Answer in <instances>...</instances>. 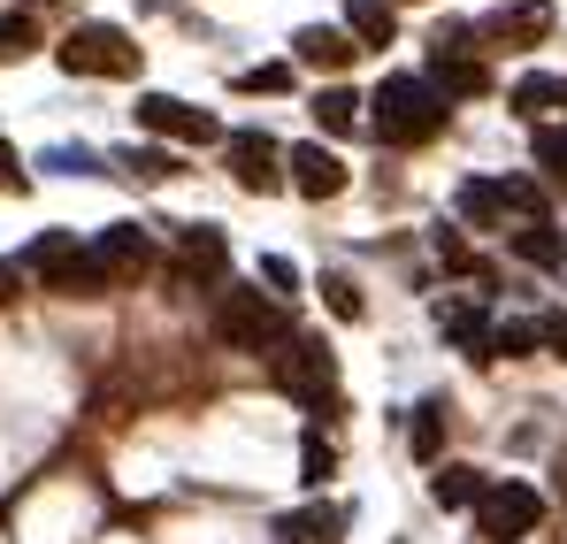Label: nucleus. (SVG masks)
Returning <instances> with one entry per match:
<instances>
[{"instance_id": "1", "label": "nucleus", "mask_w": 567, "mask_h": 544, "mask_svg": "<svg viewBox=\"0 0 567 544\" xmlns=\"http://www.w3.org/2000/svg\"><path fill=\"white\" fill-rule=\"evenodd\" d=\"M369 107H377L383 146H422V138L445 131V100H437V85H422V78H383V92Z\"/></svg>"}, {"instance_id": "2", "label": "nucleus", "mask_w": 567, "mask_h": 544, "mask_svg": "<svg viewBox=\"0 0 567 544\" xmlns=\"http://www.w3.org/2000/svg\"><path fill=\"white\" fill-rule=\"evenodd\" d=\"M23 269L39 276L47 291H70V299H100V291H107V276H100L93 246H78L70 230H47V238H31V246H23Z\"/></svg>"}, {"instance_id": "3", "label": "nucleus", "mask_w": 567, "mask_h": 544, "mask_svg": "<svg viewBox=\"0 0 567 544\" xmlns=\"http://www.w3.org/2000/svg\"><path fill=\"white\" fill-rule=\"evenodd\" d=\"M62 70H70V78H138V47H131V31H115V23H78V31L62 39Z\"/></svg>"}, {"instance_id": "4", "label": "nucleus", "mask_w": 567, "mask_h": 544, "mask_svg": "<svg viewBox=\"0 0 567 544\" xmlns=\"http://www.w3.org/2000/svg\"><path fill=\"white\" fill-rule=\"evenodd\" d=\"M468 23H437L430 31V70H437V100H475V92L491 85V70L468 54Z\"/></svg>"}, {"instance_id": "5", "label": "nucleus", "mask_w": 567, "mask_h": 544, "mask_svg": "<svg viewBox=\"0 0 567 544\" xmlns=\"http://www.w3.org/2000/svg\"><path fill=\"white\" fill-rule=\"evenodd\" d=\"M215 330H223V346L261 353V346H277V338H284V315H277V299H261V291H223Z\"/></svg>"}, {"instance_id": "6", "label": "nucleus", "mask_w": 567, "mask_h": 544, "mask_svg": "<svg viewBox=\"0 0 567 544\" xmlns=\"http://www.w3.org/2000/svg\"><path fill=\"white\" fill-rule=\"evenodd\" d=\"M475 522H483L491 544H522L537 522H545V499H537L529 483H491V491L475 499Z\"/></svg>"}, {"instance_id": "7", "label": "nucleus", "mask_w": 567, "mask_h": 544, "mask_svg": "<svg viewBox=\"0 0 567 544\" xmlns=\"http://www.w3.org/2000/svg\"><path fill=\"white\" fill-rule=\"evenodd\" d=\"M277 383L299 399V407H322V399L338 391V361H330V346H322V338H284Z\"/></svg>"}, {"instance_id": "8", "label": "nucleus", "mask_w": 567, "mask_h": 544, "mask_svg": "<svg viewBox=\"0 0 567 544\" xmlns=\"http://www.w3.org/2000/svg\"><path fill=\"white\" fill-rule=\"evenodd\" d=\"M93 261H100L107 284H131V276L154 269V238H146L138 223H107V230L93 238Z\"/></svg>"}, {"instance_id": "9", "label": "nucleus", "mask_w": 567, "mask_h": 544, "mask_svg": "<svg viewBox=\"0 0 567 544\" xmlns=\"http://www.w3.org/2000/svg\"><path fill=\"white\" fill-rule=\"evenodd\" d=\"M223 146H230V177L246 184V192H277L284 184V146L269 131H230Z\"/></svg>"}, {"instance_id": "10", "label": "nucleus", "mask_w": 567, "mask_h": 544, "mask_svg": "<svg viewBox=\"0 0 567 544\" xmlns=\"http://www.w3.org/2000/svg\"><path fill=\"white\" fill-rule=\"evenodd\" d=\"M138 123H146V131H162V138H185V146H207V138H223L207 107H192V100H169V92H146V100H138Z\"/></svg>"}, {"instance_id": "11", "label": "nucleus", "mask_w": 567, "mask_h": 544, "mask_svg": "<svg viewBox=\"0 0 567 544\" xmlns=\"http://www.w3.org/2000/svg\"><path fill=\"white\" fill-rule=\"evenodd\" d=\"M284 170H291V184H299L307 199H338V192H346V162H338L330 146H291Z\"/></svg>"}, {"instance_id": "12", "label": "nucleus", "mask_w": 567, "mask_h": 544, "mask_svg": "<svg viewBox=\"0 0 567 544\" xmlns=\"http://www.w3.org/2000/svg\"><path fill=\"white\" fill-rule=\"evenodd\" d=\"M483 31H491L498 47H514V54H522V47H537V39L553 31V0H522V8H498V16H491Z\"/></svg>"}, {"instance_id": "13", "label": "nucleus", "mask_w": 567, "mask_h": 544, "mask_svg": "<svg viewBox=\"0 0 567 544\" xmlns=\"http://www.w3.org/2000/svg\"><path fill=\"white\" fill-rule=\"evenodd\" d=\"M346 23H353V47H391L399 8L391 0H346Z\"/></svg>"}, {"instance_id": "14", "label": "nucleus", "mask_w": 567, "mask_h": 544, "mask_svg": "<svg viewBox=\"0 0 567 544\" xmlns=\"http://www.w3.org/2000/svg\"><path fill=\"white\" fill-rule=\"evenodd\" d=\"M353 54H361V47H353V31H322V23H315V31H299V62H315V70H346Z\"/></svg>"}, {"instance_id": "15", "label": "nucleus", "mask_w": 567, "mask_h": 544, "mask_svg": "<svg viewBox=\"0 0 567 544\" xmlns=\"http://www.w3.org/2000/svg\"><path fill=\"white\" fill-rule=\"evenodd\" d=\"M514 254H522L529 269H560V261H567V238L553 230V223H529V230H514Z\"/></svg>"}, {"instance_id": "16", "label": "nucleus", "mask_w": 567, "mask_h": 544, "mask_svg": "<svg viewBox=\"0 0 567 544\" xmlns=\"http://www.w3.org/2000/svg\"><path fill=\"white\" fill-rule=\"evenodd\" d=\"M514 115H567V78H522L514 85Z\"/></svg>"}, {"instance_id": "17", "label": "nucleus", "mask_w": 567, "mask_h": 544, "mask_svg": "<svg viewBox=\"0 0 567 544\" xmlns=\"http://www.w3.org/2000/svg\"><path fill=\"white\" fill-rule=\"evenodd\" d=\"M430 491H437V506H475L491 483H483L475 468H461V460H453V468H437V475H430Z\"/></svg>"}, {"instance_id": "18", "label": "nucleus", "mask_w": 567, "mask_h": 544, "mask_svg": "<svg viewBox=\"0 0 567 544\" xmlns=\"http://www.w3.org/2000/svg\"><path fill=\"white\" fill-rule=\"evenodd\" d=\"M437 322H445V338H453V346H468V353L491 361V322H483L475 307H437Z\"/></svg>"}, {"instance_id": "19", "label": "nucleus", "mask_w": 567, "mask_h": 544, "mask_svg": "<svg viewBox=\"0 0 567 544\" xmlns=\"http://www.w3.org/2000/svg\"><path fill=\"white\" fill-rule=\"evenodd\" d=\"M223 261H230V246H223V230H207V223H192V230H185V269H199V276H223Z\"/></svg>"}, {"instance_id": "20", "label": "nucleus", "mask_w": 567, "mask_h": 544, "mask_svg": "<svg viewBox=\"0 0 567 544\" xmlns=\"http://www.w3.org/2000/svg\"><path fill=\"white\" fill-rule=\"evenodd\" d=\"M315 123H322V131H353V123H361V100H353L346 85L315 92Z\"/></svg>"}, {"instance_id": "21", "label": "nucleus", "mask_w": 567, "mask_h": 544, "mask_svg": "<svg viewBox=\"0 0 567 544\" xmlns=\"http://www.w3.org/2000/svg\"><path fill=\"white\" fill-rule=\"evenodd\" d=\"M277 537L291 544H338V514L322 506V514H291V522H277Z\"/></svg>"}, {"instance_id": "22", "label": "nucleus", "mask_w": 567, "mask_h": 544, "mask_svg": "<svg viewBox=\"0 0 567 544\" xmlns=\"http://www.w3.org/2000/svg\"><path fill=\"white\" fill-rule=\"evenodd\" d=\"M461 215H468V223H491V215H506V192H498L491 177H468V184H461Z\"/></svg>"}, {"instance_id": "23", "label": "nucleus", "mask_w": 567, "mask_h": 544, "mask_svg": "<svg viewBox=\"0 0 567 544\" xmlns=\"http://www.w3.org/2000/svg\"><path fill=\"white\" fill-rule=\"evenodd\" d=\"M414 453H422V460H437V453H445V399L414 407Z\"/></svg>"}, {"instance_id": "24", "label": "nucleus", "mask_w": 567, "mask_h": 544, "mask_svg": "<svg viewBox=\"0 0 567 544\" xmlns=\"http://www.w3.org/2000/svg\"><path fill=\"white\" fill-rule=\"evenodd\" d=\"M430 246H437V261H445V269H461V276H483V284H491V261H475V254H468V238H461V230H437Z\"/></svg>"}, {"instance_id": "25", "label": "nucleus", "mask_w": 567, "mask_h": 544, "mask_svg": "<svg viewBox=\"0 0 567 544\" xmlns=\"http://www.w3.org/2000/svg\"><path fill=\"white\" fill-rule=\"evenodd\" d=\"M322 299H330V315L361 322V284H353V276H322Z\"/></svg>"}, {"instance_id": "26", "label": "nucleus", "mask_w": 567, "mask_h": 544, "mask_svg": "<svg viewBox=\"0 0 567 544\" xmlns=\"http://www.w3.org/2000/svg\"><path fill=\"white\" fill-rule=\"evenodd\" d=\"M529 346H537V322H498V330H491V353H506V361L529 353Z\"/></svg>"}, {"instance_id": "27", "label": "nucleus", "mask_w": 567, "mask_h": 544, "mask_svg": "<svg viewBox=\"0 0 567 544\" xmlns=\"http://www.w3.org/2000/svg\"><path fill=\"white\" fill-rule=\"evenodd\" d=\"M537 162L553 184H567V131H537Z\"/></svg>"}, {"instance_id": "28", "label": "nucleus", "mask_w": 567, "mask_h": 544, "mask_svg": "<svg viewBox=\"0 0 567 544\" xmlns=\"http://www.w3.org/2000/svg\"><path fill=\"white\" fill-rule=\"evenodd\" d=\"M39 39H31V23L23 16H0V62H16V54H31Z\"/></svg>"}, {"instance_id": "29", "label": "nucleus", "mask_w": 567, "mask_h": 544, "mask_svg": "<svg viewBox=\"0 0 567 544\" xmlns=\"http://www.w3.org/2000/svg\"><path fill=\"white\" fill-rule=\"evenodd\" d=\"M238 85H246V92H284V85H291V70H284V62H269V70H246Z\"/></svg>"}, {"instance_id": "30", "label": "nucleus", "mask_w": 567, "mask_h": 544, "mask_svg": "<svg viewBox=\"0 0 567 544\" xmlns=\"http://www.w3.org/2000/svg\"><path fill=\"white\" fill-rule=\"evenodd\" d=\"M299 468H307V483L322 491V475H330V445H322V438H307V453H299Z\"/></svg>"}, {"instance_id": "31", "label": "nucleus", "mask_w": 567, "mask_h": 544, "mask_svg": "<svg viewBox=\"0 0 567 544\" xmlns=\"http://www.w3.org/2000/svg\"><path fill=\"white\" fill-rule=\"evenodd\" d=\"M123 170H131V177H177V162H169V154H131Z\"/></svg>"}, {"instance_id": "32", "label": "nucleus", "mask_w": 567, "mask_h": 544, "mask_svg": "<svg viewBox=\"0 0 567 544\" xmlns=\"http://www.w3.org/2000/svg\"><path fill=\"white\" fill-rule=\"evenodd\" d=\"M537 338L553 346V361H567V315H545V322H537Z\"/></svg>"}, {"instance_id": "33", "label": "nucleus", "mask_w": 567, "mask_h": 544, "mask_svg": "<svg viewBox=\"0 0 567 544\" xmlns=\"http://www.w3.org/2000/svg\"><path fill=\"white\" fill-rule=\"evenodd\" d=\"M23 184V170H16V154H8V138H0V192H16Z\"/></svg>"}, {"instance_id": "34", "label": "nucleus", "mask_w": 567, "mask_h": 544, "mask_svg": "<svg viewBox=\"0 0 567 544\" xmlns=\"http://www.w3.org/2000/svg\"><path fill=\"white\" fill-rule=\"evenodd\" d=\"M8 299H16V269L0 261V307H8Z\"/></svg>"}, {"instance_id": "35", "label": "nucleus", "mask_w": 567, "mask_h": 544, "mask_svg": "<svg viewBox=\"0 0 567 544\" xmlns=\"http://www.w3.org/2000/svg\"><path fill=\"white\" fill-rule=\"evenodd\" d=\"M553 491H560V499H567V453L553 460Z\"/></svg>"}]
</instances>
